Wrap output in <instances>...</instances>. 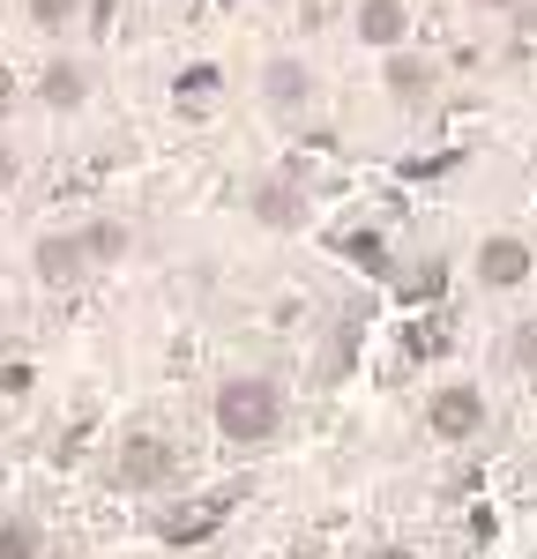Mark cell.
I'll use <instances>...</instances> for the list:
<instances>
[{
    "label": "cell",
    "instance_id": "52a82bcc",
    "mask_svg": "<svg viewBox=\"0 0 537 559\" xmlns=\"http://www.w3.org/2000/svg\"><path fill=\"white\" fill-rule=\"evenodd\" d=\"M307 68H299V60H276V68H268V105H307Z\"/></svg>",
    "mask_w": 537,
    "mask_h": 559
},
{
    "label": "cell",
    "instance_id": "3957f363",
    "mask_svg": "<svg viewBox=\"0 0 537 559\" xmlns=\"http://www.w3.org/2000/svg\"><path fill=\"white\" fill-rule=\"evenodd\" d=\"M530 247H523V239H515V231H500V239H486V247H478V284H486V292H515V284H530Z\"/></svg>",
    "mask_w": 537,
    "mask_h": 559
},
{
    "label": "cell",
    "instance_id": "9c48e42d",
    "mask_svg": "<svg viewBox=\"0 0 537 559\" xmlns=\"http://www.w3.org/2000/svg\"><path fill=\"white\" fill-rule=\"evenodd\" d=\"M83 68H68V60H60V68H45V105H83Z\"/></svg>",
    "mask_w": 537,
    "mask_h": 559
},
{
    "label": "cell",
    "instance_id": "e0dca14e",
    "mask_svg": "<svg viewBox=\"0 0 537 559\" xmlns=\"http://www.w3.org/2000/svg\"><path fill=\"white\" fill-rule=\"evenodd\" d=\"M0 187H15V150H0Z\"/></svg>",
    "mask_w": 537,
    "mask_h": 559
},
{
    "label": "cell",
    "instance_id": "ba28073f",
    "mask_svg": "<svg viewBox=\"0 0 537 559\" xmlns=\"http://www.w3.org/2000/svg\"><path fill=\"white\" fill-rule=\"evenodd\" d=\"M389 90H396L403 105H418V97L433 90V75H426V60H389Z\"/></svg>",
    "mask_w": 537,
    "mask_h": 559
},
{
    "label": "cell",
    "instance_id": "6da1fadb",
    "mask_svg": "<svg viewBox=\"0 0 537 559\" xmlns=\"http://www.w3.org/2000/svg\"><path fill=\"white\" fill-rule=\"evenodd\" d=\"M284 426V395L268 373H231L217 388V432L224 440H268V432Z\"/></svg>",
    "mask_w": 537,
    "mask_h": 559
},
{
    "label": "cell",
    "instance_id": "4fadbf2b",
    "mask_svg": "<svg viewBox=\"0 0 537 559\" xmlns=\"http://www.w3.org/2000/svg\"><path fill=\"white\" fill-rule=\"evenodd\" d=\"M515 366L537 381V313H530V321H515Z\"/></svg>",
    "mask_w": 537,
    "mask_h": 559
},
{
    "label": "cell",
    "instance_id": "8992f818",
    "mask_svg": "<svg viewBox=\"0 0 537 559\" xmlns=\"http://www.w3.org/2000/svg\"><path fill=\"white\" fill-rule=\"evenodd\" d=\"M403 31H410V8H403V0H366V8H358V38L366 45H396Z\"/></svg>",
    "mask_w": 537,
    "mask_h": 559
},
{
    "label": "cell",
    "instance_id": "9a60e30c",
    "mask_svg": "<svg viewBox=\"0 0 537 559\" xmlns=\"http://www.w3.org/2000/svg\"><path fill=\"white\" fill-rule=\"evenodd\" d=\"M254 210H262L268 224H291V202H284V187H262V202H254Z\"/></svg>",
    "mask_w": 537,
    "mask_h": 559
},
{
    "label": "cell",
    "instance_id": "8fae6325",
    "mask_svg": "<svg viewBox=\"0 0 537 559\" xmlns=\"http://www.w3.org/2000/svg\"><path fill=\"white\" fill-rule=\"evenodd\" d=\"M83 247H90V261H112V254H128V231L120 224H90Z\"/></svg>",
    "mask_w": 537,
    "mask_h": 559
},
{
    "label": "cell",
    "instance_id": "5bb4252c",
    "mask_svg": "<svg viewBox=\"0 0 537 559\" xmlns=\"http://www.w3.org/2000/svg\"><path fill=\"white\" fill-rule=\"evenodd\" d=\"M351 261H358V269H373V276L389 269V254H381V239H373V231H366V239H351Z\"/></svg>",
    "mask_w": 537,
    "mask_h": 559
},
{
    "label": "cell",
    "instance_id": "2e32d148",
    "mask_svg": "<svg viewBox=\"0 0 537 559\" xmlns=\"http://www.w3.org/2000/svg\"><path fill=\"white\" fill-rule=\"evenodd\" d=\"M187 90H194V97H202V90H217V68H187V75H179V97H187Z\"/></svg>",
    "mask_w": 537,
    "mask_h": 559
},
{
    "label": "cell",
    "instance_id": "277c9868",
    "mask_svg": "<svg viewBox=\"0 0 537 559\" xmlns=\"http://www.w3.org/2000/svg\"><path fill=\"white\" fill-rule=\"evenodd\" d=\"M120 477H128L134 492L165 485V477H172V440H157V432H128V448H120Z\"/></svg>",
    "mask_w": 537,
    "mask_h": 559
},
{
    "label": "cell",
    "instance_id": "30bf717a",
    "mask_svg": "<svg viewBox=\"0 0 537 559\" xmlns=\"http://www.w3.org/2000/svg\"><path fill=\"white\" fill-rule=\"evenodd\" d=\"M0 559H38V522H0Z\"/></svg>",
    "mask_w": 537,
    "mask_h": 559
},
{
    "label": "cell",
    "instance_id": "7a4b0ae2",
    "mask_svg": "<svg viewBox=\"0 0 537 559\" xmlns=\"http://www.w3.org/2000/svg\"><path fill=\"white\" fill-rule=\"evenodd\" d=\"M426 432H433V440H478V432H486V395L470 381L433 388V395H426Z\"/></svg>",
    "mask_w": 537,
    "mask_h": 559
},
{
    "label": "cell",
    "instance_id": "d6986e66",
    "mask_svg": "<svg viewBox=\"0 0 537 559\" xmlns=\"http://www.w3.org/2000/svg\"><path fill=\"white\" fill-rule=\"evenodd\" d=\"M486 8H515V0H486Z\"/></svg>",
    "mask_w": 537,
    "mask_h": 559
},
{
    "label": "cell",
    "instance_id": "ac0fdd59",
    "mask_svg": "<svg viewBox=\"0 0 537 559\" xmlns=\"http://www.w3.org/2000/svg\"><path fill=\"white\" fill-rule=\"evenodd\" d=\"M373 559H418V552H373Z\"/></svg>",
    "mask_w": 537,
    "mask_h": 559
},
{
    "label": "cell",
    "instance_id": "7c38bea8",
    "mask_svg": "<svg viewBox=\"0 0 537 559\" xmlns=\"http://www.w3.org/2000/svg\"><path fill=\"white\" fill-rule=\"evenodd\" d=\"M75 8H83V0H31V23H38V31H60Z\"/></svg>",
    "mask_w": 537,
    "mask_h": 559
},
{
    "label": "cell",
    "instance_id": "5b68a950",
    "mask_svg": "<svg viewBox=\"0 0 537 559\" xmlns=\"http://www.w3.org/2000/svg\"><path fill=\"white\" fill-rule=\"evenodd\" d=\"M83 261H90L83 231H52V239H38V276H45V284H75Z\"/></svg>",
    "mask_w": 537,
    "mask_h": 559
}]
</instances>
